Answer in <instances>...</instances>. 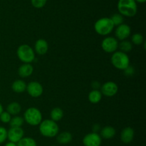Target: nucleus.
<instances>
[{
	"label": "nucleus",
	"instance_id": "nucleus-30",
	"mask_svg": "<svg viewBox=\"0 0 146 146\" xmlns=\"http://www.w3.org/2000/svg\"><path fill=\"white\" fill-rule=\"evenodd\" d=\"M123 71L125 72V74H126V75H128V76L133 75V74H134V72H135L133 67L132 66H131V65L128 66V67H127L125 70H124Z\"/></svg>",
	"mask_w": 146,
	"mask_h": 146
},
{
	"label": "nucleus",
	"instance_id": "nucleus-9",
	"mask_svg": "<svg viewBox=\"0 0 146 146\" xmlns=\"http://www.w3.org/2000/svg\"><path fill=\"white\" fill-rule=\"evenodd\" d=\"M27 92L31 97L37 98L42 95L44 88L41 83L36 81L30 82L27 84Z\"/></svg>",
	"mask_w": 146,
	"mask_h": 146
},
{
	"label": "nucleus",
	"instance_id": "nucleus-23",
	"mask_svg": "<svg viewBox=\"0 0 146 146\" xmlns=\"http://www.w3.org/2000/svg\"><path fill=\"white\" fill-rule=\"evenodd\" d=\"M17 146H37V143L34 138L24 137L17 143Z\"/></svg>",
	"mask_w": 146,
	"mask_h": 146
},
{
	"label": "nucleus",
	"instance_id": "nucleus-18",
	"mask_svg": "<svg viewBox=\"0 0 146 146\" xmlns=\"http://www.w3.org/2000/svg\"><path fill=\"white\" fill-rule=\"evenodd\" d=\"M56 140L59 144L66 145L71 143L73 139L72 134L68 131H64L57 135Z\"/></svg>",
	"mask_w": 146,
	"mask_h": 146
},
{
	"label": "nucleus",
	"instance_id": "nucleus-22",
	"mask_svg": "<svg viewBox=\"0 0 146 146\" xmlns=\"http://www.w3.org/2000/svg\"><path fill=\"white\" fill-rule=\"evenodd\" d=\"M118 49L120 50L119 51L127 54L132 50L133 44L131 43V42L127 40H122V41H121V42L118 43Z\"/></svg>",
	"mask_w": 146,
	"mask_h": 146
},
{
	"label": "nucleus",
	"instance_id": "nucleus-28",
	"mask_svg": "<svg viewBox=\"0 0 146 146\" xmlns=\"http://www.w3.org/2000/svg\"><path fill=\"white\" fill-rule=\"evenodd\" d=\"M47 0H31V3L34 8H43L46 4Z\"/></svg>",
	"mask_w": 146,
	"mask_h": 146
},
{
	"label": "nucleus",
	"instance_id": "nucleus-19",
	"mask_svg": "<svg viewBox=\"0 0 146 146\" xmlns=\"http://www.w3.org/2000/svg\"><path fill=\"white\" fill-rule=\"evenodd\" d=\"M7 111L11 115H18L21 111V104L17 102H12L7 105Z\"/></svg>",
	"mask_w": 146,
	"mask_h": 146
},
{
	"label": "nucleus",
	"instance_id": "nucleus-6",
	"mask_svg": "<svg viewBox=\"0 0 146 146\" xmlns=\"http://www.w3.org/2000/svg\"><path fill=\"white\" fill-rule=\"evenodd\" d=\"M24 120L31 126L38 125L43 120L41 112L35 107H29L24 114Z\"/></svg>",
	"mask_w": 146,
	"mask_h": 146
},
{
	"label": "nucleus",
	"instance_id": "nucleus-11",
	"mask_svg": "<svg viewBox=\"0 0 146 146\" xmlns=\"http://www.w3.org/2000/svg\"><path fill=\"white\" fill-rule=\"evenodd\" d=\"M131 34V29L130 26L126 24H124V23L116 27V29H115V38L118 40H120V41L127 40L130 37Z\"/></svg>",
	"mask_w": 146,
	"mask_h": 146
},
{
	"label": "nucleus",
	"instance_id": "nucleus-12",
	"mask_svg": "<svg viewBox=\"0 0 146 146\" xmlns=\"http://www.w3.org/2000/svg\"><path fill=\"white\" fill-rule=\"evenodd\" d=\"M24 132L22 127H11L7 130V139L10 142L17 143L24 137Z\"/></svg>",
	"mask_w": 146,
	"mask_h": 146
},
{
	"label": "nucleus",
	"instance_id": "nucleus-3",
	"mask_svg": "<svg viewBox=\"0 0 146 146\" xmlns=\"http://www.w3.org/2000/svg\"><path fill=\"white\" fill-rule=\"evenodd\" d=\"M110 17H102L97 20L94 24V29L96 32L101 36H108L111 34L114 29Z\"/></svg>",
	"mask_w": 146,
	"mask_h": 146
},
{
	"label": "nucleus",
	"instance_id": "nucleus-14",
	"mask_svg": "<svg viewBox=\"0 0 146 146\" xmlns=\"http://www.w3.org/2000/svg\"><path fill=\"white\" fill-rule=\"evenodd\" d=\"M34 52L39 55H44L48 52V44L44 39H38L34 44Z\"/></svg>",
	"mask_w": 146,
	"mask_h": 146
},
{
	"label": "nucleus",
	"instance_id": "nucleus-32",
	"mask_svg": "<svg viewBox=\"0 0 146 146\" xmlns=\"http://www.w3.org/2000/svg\"><path fill=\"white\" fill-rule=\"evenodd\" d=\"M99 130H100L99 125H98V124L94 125V127H93V131H94V133H97V132H98Z\"/></svg>",
	"mask_w": 146,
	"mask_h": 146
},
{
	"label": "nucleus",
	"instance_id": "nucleus-1",
	"mask_svg": "<svg viewBox=\"0 0 146 146\" xmlns=\"http://www.w3.org/2000/svg\"><path fill=\"white\" fill-rule=\"evenodd\" d=\"M39 132L44 137H54L58 134L59 127L56 122L51 120L46 119L42 120L39 125Z\"/></svg>",
	"mask_w": 146,
	"mask_h": 146
},
{
	"label": "nucleus",
	"instance_id": "nucleus-17",
	"mask_svg": "<svg viewBox=\"0 0 146 146\" xmlns=\"http://www.w3.org/2000/svg\"><path fill=\"white\" fill-rule=\"evenodd\" d=\"M11 89L16 93H23L27 90V83L22 80H17L13 82Z\"/></svg>",
	"mask_w": 146,
	"mask_h": 146
},
{
	"label": "nucleus",
	"instance_id": "nucleus-29",
	"mask_svg": "<svg viewBox=\"0 0 146 146\" xmlns=\"http://www.w3.org/2000/svg\"><path fill=\"white\" fill-rule=\"evenodd\" d=\"M7 139V130L4 127L0 126V144L6 141Z\"/></svg>",
	"mask_w": 146,
	"mask_h": 146
},
{
	"label": "nucleus",
	"instance_id": "nucleus-5",
	"mask_svg": "<svg viewBox=\"0 0 146 146\" xmlns=\"http://www.w3.org/2000/svg\"><path fill=\"white\" fill-rule=\"evenodd\" d=\"M113 66L119 70H124L130 65V58L126 53L116 51L113 53L111 58Z\"/></svg>",
	"mask_w": 146,
	"mask_h": 146
},
{
	"label": "nucleus",
	"instance_id": "nucleus-15",
	"mask_svg": "<svg viewBox=\"0 0 146 146\" xmlns=\"http://www.w3.org/2000/svg\"><path fill=\"white\" fill-rule=\"evenodd\" d=\"M34 72V67L30 63H23L18 69V74L22 78L31 76Z\"/></svg>",
	"mask_w": 146,
	"mask_h": 146
},
{
	"label": "nucleus",
	"instance_id": "nucleus-16",
	"mask_svg": "<svg viewBox=\"0 0 146 146\" xmlns=\"http://www.w3.org/2000/svg\"><path fill=\"white\" fill-rule=\"evenodd\" d=\"M115 133H116V131H115V129L113 127L107 125L101 129V134L99 135H101V138L109 140V139L113 138L115 135Z\"/></svg>",
	"mask_w": 146,
	"mask_h": 146
},
{
	"label": "nucleus",
	"instance_id": "nucleus-13",
	"mask_svg": "<svg viewBox=\"0 0 146 146\" xmlns=\"http://www.w3.org/2000/svg\"><path fill=\"white\" fill-rule=\"evenodd\" d=\"M135 136V131L131 127H126L123 129L121 133V141L125 144L131 143Z\"/></svg>",
	"mask_w": 146,
	"mask_h": 146
},
{
	"label": "nucleus",
	"instance_id": "nucleus-27",
	"mask_svg": "<svg viewBox=\"0 0 146 146\" xmlns=\"http://www.w3.org/2000/svg\"><path fill=\"white\" fill-rule=\"evenodd\" d=\"M11 119V115L7 111H3L0 114V120L3 123H9Z\"/></svg>",
	"mask_w": 146,
	"mask_h": 146
},
{
	"label": "nucleus",
	"instance_id": "nucleus-36",
	"mask_svg": "<svg viewBox=\"0 0 146 146\" xmlns=\"http://www.w3.org/2000/svg\"><path fill=\"white\" fill-rule=\"evenodd\" d=\"M51 146H55V145H51Z\"/></svg>",
	"mask_w": 146,
	"mask_h": 146
},
{
	"label": "nucleus",
	"instance_id": "nucleus-21",
	"mask_svg": "<svg viewBox=\"0 0 146 146\" xmlns=\"http://www.w3.org/2000/svg\"><path fill=\"white\" fill-rule=\"evenodd\" d=\"M64 117V111L62 109L58 107H56L51 110L50 113V117L51 120H54L55 122H58L61 120Z\"/></svg>",
	"mask_w": 146,
	"mask_h": 146
},
{
	"label": "nucleus",
	"instance_id": "nucleus-31",
	"mask_svg": "<svg viewBox=\"0 0 146 146\" xmlns=\"http://www.w3.org/2000/svg\"><path fill=\"white\" fill-rule=\"evenodd\" d=\"M92 87L94 88V90H98V89L101 87L100 83L97 81L94 82L92 83Z\"/></svg>",
	"mask_w": 146,
	"mask_h": 146
},
{
	"label": "nucleus",
	"instance_id": "nucleus-2",
	"mask_svg": "<svg viewBox=\"0 0 146 146\" xmlns=\"http://www.w3.org/2000/svg\"><path fill=\"white\" fill-rule=\"evenodd\" d=\"M118 10L123 17H133L138 11L137 2L135 0H119Z\"/></svg>",
	"mask_w": 146,
	"mask_h": 146
},
{
	"label": "nucleus",
	"instance_id": "nucleus-26",
	"mask_svg": "<svg viewBox=\"0 0 146 146\" xmlns=\"http://www.w3.org/2000/svg\"><path fill=\"white\" fill-rule=\"evenodd\" d=\"M144 42V37L141 33H135L131 36V43L135 45H141Z\"/></svg>",
	"mask_w": 146,
	"mask_h": 146
},
{
	"label": "nucleus",
	"instance_id": "nucleus-35",
	"mask_svg": "<svg viewBox=\"0 0 146 146\" xmlns=\"http://www.w3.org/2000/svg\"><path fill=\"white\" fill-rule=\"evenodd\" d=\"M3 111H4V109H3V106H2V104L0 103V114H1V113H2Z\"/></svg>",
	"mask_w": 146,
	"mask_h": 146
},
{
	"label": "nucleus",
	"instance_id": "nucleus-4",
	"mask_svg": "<svg viewBox=\"0 0 146 146\" xmlns=\"http://www.w3.org/2000/svg\"><path fill=\"white\" fill-rule=\"evenodd\" d=\"M17 54L20 61L23 63H30L35 60V52L29 44H23L19 46L17 50Z\"/></svg>",
	"mask_w": 146,
	"mask_h": 146
},
{
	"label": "nucleus",
	"instance_id": "nucleus-34",
	"mask_svg": "<svg viewBox=\"0 0 146 146\" xmlns=\"http://www.w3.org/2000/svg\"><path fill=\"white\" fill-rule=\"evenodd\" d=\"M136 2H138V3H141V4H143V3H145L146 1V0H135Z\"/></svg>",
	"mask_w": 146,
	"mask_h": 146
},
{
	"label": "nucleus",
	"instance_id": "nucleus-7",
	"mask_svg": "<svg viewBox=\"0 0 146 146\" xmlns=\"http://www.w3.org/2000/svg\"><path fill=\"white\" fill-rule=\"evenodd\" d=\"M118 40L113 37H106L101 42V47L106 53H114L118 49Z\"/></svg>",
	"mask_w": 146,
	"mask_h": 146
},
{
	"label": "nucleus",
	"instance_id": "nucleus-10",
	"mask_svg": "<svg viewBox=\"0 0 146 146\" xmlns=\"http://www.w3.org/2000/svg\"><path fill=\"white\" fill-rule=\"evenodd\" d=\"M102 138L98 133H88L83 138L84 146H101Z\"/></svg>",
	"mask_w": 146,
	"mask_h": 146
},
{
	"label": "nucleus",
	"instance_id": "nucleus-33",
	"mask_svg": "<svg viewBox=\"0 0 146 146\" xmlns=\"http://www.w3.org/2000/svg\"><path fill=\"white\" fill-rule=\"evenodd\" d=\"M4 146H17V143H12V142L9 141L7 143H6Z\"/></svg>",
	"mask_w": 146,
	"mask_h": 146
},
{
	"label": "nucleus",
	"instance_id": "nucleus-20",
	"mask_svg": "<svg viewBox=\"0 0 146 146\" xmlns=\"http://www.w3.org/2000/svg\"><path fill=\"white\" fill-rule=\"evenodd\" d=\"M103 94L99 90H93L89 92L88 96V100L92 104H97L101 100Z\"/></svg>",
	"mask_w": 146,
	"mask_h": 146
},
{
	"label": "nucleus",
	"instance_id": "nucleus-24",
	"mask_svg": "<svg viewBox=\"0 0 146 146\" xmlns=\"http://www.w3.org/2000/svg\"><path fill=\"white\" fill-rule=\"evenodd\" d=\"M24 117L19 115H14V117H11L9 125L11 127H21V126L24 125Z\"/></svg>",
	"mask_w": 146,
	"mask_h": 146
},
{
	"label": "nucleus",
	"instance_id": "nucleus-25",
	"mask_svg": "<svg viewBox=\"0 0 146 146\" xmlns=\"http://www.w3.org/2000/svg\"><path fill=\"white\" fill-rule=\"evenodd\" d=\"M110 18H111L114 27H118V26L123 24L124 17L121 15L120 13H115V14H113Z\"/></svg>",
	"mask_w": 146,
	"mask_h": 146
},
{
	"label": "nucleus",
	"instance_id": "nucleus-8",
	"mask_svg": "<svg viewBox=\"0 0 146 146\" xmlns=\"http://www.w3.org/2000/svg\"><path fill=\"white\" fill-rule=\"evenodd\" d=\"M118 91V86L115 82L108 81L101 86V92L103 95L108 97L115 96Z\"/></svg>",
	"mask_w": 146,
	"mask_h": 146
}]
</instances>
